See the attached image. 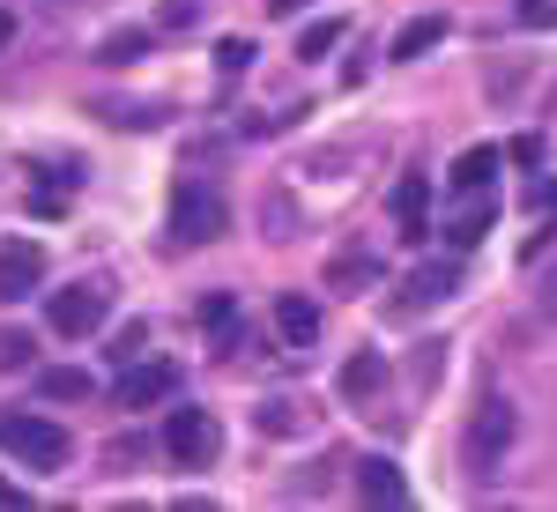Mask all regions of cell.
<instances>
[{
  "label": "cell",
  "mask_w": 557,
  "mask_h": 512,
  "mask_svg": "<svg viewBox=\"0 0 557 512\" xmlns=\"http://www.w3.org/2000/svg\"><path fill=\"white\" fill-rule=\"evenodd\" d=\"M0 446H8L23 469H67V453H75V438L52 424V416H30V409H8V416H0Z\"/></svg>",
  "instance_id": "1"
},
{
  "label": "cell",
  "mask_w": 557,
  "mask_h": 512,
  "mask_svg": "<svg viewBox=\"0 0 557 512\" xmlns=\"http://www.w3.org/2000/svg\"><path fill=\"white\" fill-rule=\"evenodd\" d=\"M223 230H231L223 193H215L209 178H178V186H172V238H178V246H215Z\"/></svg>",
  "instance_id": "2"
},
{
  "label": "cell",
  "mask_w": 557,
  "mask_h": 512,
  "mask_svg": "<svg viewBox=\"0 0 557 512\" xmlns=\"http://www.w3.org/2000/svg\"><path fill=\"white\" fill-rule=\"evenodd\" d=\"M513 430H520L513 401H483V409L469 416V438H461L469 475H491V469H498V461H506V446H513Z\"/></svg>",
  "instance_id": "3"
},
{
  "label": "cell",
  "mask_w": 557,
  "mask_h": 512,
  "mask_svg": "<svg viewBox=\"0 0 557 512\" xmlns=\"http://www.w3.org/2000/svg\"><path fill=\"white\" fill-rule=\"evenodd\" d=\"M104 312H112V298H104L97 283H75V290H60V298H52V312H45V320H52V335L83 341V335H97V327H104Z\"/></svg>",
  "instance_id": "4"
},
{
  "label": "cell",
  "mask_w": 557,
  "mask_h": 512,
  "mask_svg": "<svg viewBox=\"0 0 557 512\" xmlns=\"http://www.w3.org/2000/svg\"><path fill=\"white\" fill-rule=\"evenodd\" d=\"M164 446H172V461L201 469V461H215L223 430H215V416H209V409H172V424H164Z\"/></svg>",
  "instance_id": "5"
},
{
  "label": "cell",
  "mask_w": 557,
  "mask_h": 512,
  "mask_svg": "<svg viewBox=\"0 0 557 512\" xmlns=\"http://www.w3.org/2000/svg\"><path fill=\"white\" fill-rule=\"evenodd\" d=\"M491 223H498V193H491V186H475V193H461V209L446 215V246H454V253H469V246L491 238Z\"/></svg>",
  "instance_id": "6"
},
{
  "label": "cell",
  "mask_w": 557,
  "mask_h": 512,
  "mask_svg": "<svg viewBox=\"0 0 557 512\" xmlns=\"http://www.w3.org/2000/svg\"><path fill=\"white\" fill-rule=\"evenodd\" d=\"M38 283H45V246H30V238H8V246H0V304L30 298Z\"/></svg>",
  "instance_id": "7"
},
{
  "label": "cell",
  "mask_w": 557,
  "mask_h": 512,
  "mask_svg": "<svg viewBox=\"0 0 557 512\" xmlns=\"http://www.w3.org/2000/svg\"><path fill=\"white\" fill-rule=\"evenodd\" d=\"M178 394V364H141L134 357L127 379H120V409H157V401H172Z\"/></svg>",
  "instance_id": "8"
},
{
  "label": "cell",
  "mask_w": 557,
  "mask_h": 512,
  "mask_svg": "<svg viewBox=\"0 0 557 512\" xmlns=\"http://www.w3.org/2000/svg\"><path fill=\"white\" fill-rule=\"evenodd\" d=\"M380 275H386V260L372 253V246H349V253L327 260V290H343V298H364Z\"/></svg>",
  "instance_id": "9"
},
{
  "label": "cell",
  "mask_w": 557,
  "mask_h": 512,
  "mask_svg": "<svg viewBox=\"0 0 557 512\" xmlns=\"http://www.w3.org/2000/svg\"><path fill=\"white\" fill-rule=\"evenodd\" d=\"M431 186H424V171H409V178H394V223H401V246H424L431 238Z\"/></svg>",
  "instance_id": "10"
},
{
  "label": "cell",
  "mask_w": 557,
  "mask_h": 512,
  "mask_svg": "<svg viewBox=\"0 0 557 512\" xmlns=\"http://www.w3.org/2000/svg\"><path fill=\"white\" fill-rule=\"evenodd\" d=\"M275 335L290 341V349H312L320 341V304L305 298V290H283L275 298Z\"/></svg>",
  "instance_id": "11"
},
{
  "label": "cell",
  "mask_w": 557,
  "mask_h": 512,
  "mask_svg": "<svg viewBox=\"0 0 557 512\" xmlns=\"http://www.w3.org/2000/svg\"><path fill=\"white\" fill-rule=\"evenodd\" d=\"M401 290H409L401 304H446L454 290H461V260H424V267H417Z\"/></svg>",
  "instance_id": "12"
},
{
  "label": "cell",
  "mask_w": 557,
  "mask_h": 512,
  "mask_svg": "<svg viewBox=\"0 0 557 512\" xmlns=\"http://www.w3.org/2000/svg\"><path fill=\"white\" fill-rule=\"evenodd\" d=\"M357 498L364 505H409V475L394 461H357Z\"/></svg>",
  "instance_id": "13"
},
{
  "label": "cell",
  "mask_w": 557,
  "mask_h": 512,
  "mask_svg": "<svg viewBox=\"0 0 557 512\" xmlns=\"http://www.w3.org/2000/svg\"><path fill=\"white\" fill-rule=\"evenodd\" d=\"M498 164H506V149L475 141V149H461V157H454V171H446V186H454V193H475V186H491V178H498Z\"/></svg>",
  "instance_id": "14"
},
{
  "label": "cell",
  "mask_w": 557,
  "mask_h": 512,
  "mask_svg": "<svg viewBox=\"0 0 557 512\" xmlns=\"http://www.w3.org/2000/svg\"><path fill=\"white\" fill-rule=\"evenodd\" d=\"M335 386H343V401H372V394L386 386V357H380V349H357Z\"/></svg>",
  "instance_id": "15"
},
{
  "label": "cell",
  "mask_w": 557,
  "mask_h": 512,
  "mask_svg": "<svg viewBox=\"0 0 557 512\" xmlns=\"http://www.w3.org/2000/svg\"><path fill=\"white\" fill-rule=\"evenodd\" d=\"M431 45H446V15H409V23L394 30L386 52H394V60H424Z\"/></svg>",
  "instance_id": "16"
},
{
  "label": "cell",
  "mask_w": 557,
  "mask_h": 512,
  "mask_svg": "<svg viewBox=\"0 0 557 512\" xmlns=\"http://www.w3.org/2000/svg\"><path fill=\"white\" fill-rule=\"evenodd\" d=\"M89 386H97V379H89L83 364H52V372H38L45 401H89Z\"/></svg>",
  "instance_id": "17"
},
{
  "label": "cell",
  "mask_w": 557,
  "mask_h": 512,
  "mask_svg": "<svg viewBox=\"0 0 557 512\" xmlns=\"http://www.w3.org/2000/svg\"><path fill=\"white\" fill-rule=\"evenodd\" d=\"M343 38H349L343 15H320V23H305V30H298V60H320V52H335Z\"/></svg>",
  "instance_id": "18"
},
{
  "label": "cell",
  "mask_w": 557,
  "mask_h": 512,
  "mask_svg": "<svg viewBox=\"0 0 557 512\" xmlns=\"http://www.w3.org/2000/svg\"><path fill=\"white\" fill-rule=\"evenodd\" d=\"M201 327H209L223 349H238V335H231V327H238V304H231V290H209V298H201Z\"/></svg>",
  "instance_id": "19"
},
{
  "label": "cell",
  "mask_w": 557,
  "mask_h": 512,
  "mask_svg": "<svg viewBox=\"0 0 557 512\" xmlns=\"http://www.w3.org/2000/svg\"><path fill=\"white\" fill-rule=\"evenodd\" d=\"M141 52H149V30H112V38L97 45V60H104V67H134Z\"/></svg>",
  "instance_id": "20"
},
{
  "label": "cell",
  "mask_w": 557,
  "mask_h": 512,
  "mask_svg": "<svg viewBox=\"0 0 557 512\" xmlns=\"http://www.w3.org/2000/svg\"><path fill=\"white\" fill-rule=\"evenodd\" d=\"M268 238H275V246H290V238H298V201H290V193H268Z\"/></svg>",
  "instance_id": "21"
},
{
  "label": "cell",
  "mask_w": 557,
  "mask_h": 512,
  "mask_svg": "<svg viewBox=\"0 0 557 512\" xmlns=\"http://www.w3.org/2000/svg\"><path fill=\"white\" fill-rule=\"evenodd\" d=\"M215 67H223V75H246V67H253V38H223L215 45Z\"/></svg>",
  "instance_id": "22"
},
{
  "label": "cell",
  "mask_w": 557,
  "mask_h": 512,
  "mask_svg": "<svg viewBox=\"0 0 557 512\" xmlns=\"http://www.w3.org/2000/svg\"><path fill=\"white\" fill-rule=\"evenodd\" d=\"M141 349H149V327L134 320V327H120V335H112V364H134Z\"/></svg>",
  "instance_id": "23"
},
{
  "label": "cell",
  "mask_w": 557,
  "mask_h": 512,
  "mask_svg": "<svg viewBox=\"0 0 557 512\" xmlns=\"http://www.w3.org/2000/svg\"><path fill=\"white\" fill-rule=\"evenodd\" d=\"M30 357H38V341H30V335H0V372H23Z\"/></svg>",
  "instance_id": "24"
},
{
  "label": "cell",
  "mask_w": 557,
  "mask_h": 512,
  "mask_svg": "<svg viewBox=\"0 0 557 512\" xmlns=\"http://www.w3.org/2000/svg\"><path fill=\"white\" fill-rule=\"evenodd\" d=\"M104 120H112V127H157L149 104H104Z\"/></svg>",
  "instance_id": "25"
},
{
  "label": "cell",
  "mask_w": 557,
  "mask_h": 512,
  "mask_svg": "<svg viewBox=\"0 0 557 512\" xmlns=\"http://www.w3.org/2000/svg\"><path fill=\"white\" fill-rule=\"evenodd\" d=\"M520 23L528 30H557V0H520Z\"/></svg>",
  "instance_id": "26"
},
{
  "label": "cell",
  "mask_w": 557,
  "mask_h": 512,
  "mask_svg": "<svg viewBox=\"0 0 557 512\" xmlns=\"http://www.w3.org/2000/svg\"><path fill=\"white\" fill-rule=\"evenodd\" d=\"M194 15H201V0H164V8H157V23H164V30H186Z\"/></svg>",
  "instance_id": "27"
},
{
  "label": "cell",
  "mask_w": 557,
  "mask_h": 512,
  "mask_svg": "<svg viewBox=\"0 0 557 512\" xmlns=\"http://www.w3.org/2000/svg\"><path fill=\"white\" fill-rule=\"evenodd\" d=\"M260 430H275V438H290V430H298V416H290V401H268V409H260Z\"/></svg>",
  "instance_id": "28"
},
{
  "label": "cell",
  "mask_w": 557,
  "mask_h": 512,
  "mask_svg": "<svg viewBox=\"0 0 557 512\" xmlns=\"http://www.w3.org/2000/svg\"><path fill=\"white\" fill-rule=\"evenodd\" d=\"M528 209H535V215H557V178H535V186H528Z\"/></svg>",
  "instance_id": "29"
},
{
  "label": "cell",
  "mask_w": 557,
  "mask_h": 512,
  "mask_svg": "<svg viewBox=\"0 0 557 512\" xmlns=\"http://www.w3.org/2000/svg\"><path fill=\"white\" fill-rule=\"evenodd\" d=\"M438 372H446V357H438V341H431V349H417V379H424V386H438Z\"/></svg>",
  "instance_id": "30"
},
{
  "label": "cell",
  "mask_w": 557,
  "mask_h": 512,
  "mask_svg": "<svg viewBox=\"0 0 557 512\" xmlns=\"http://www.w3.org/2000/svg\"><path fill=\"white\" fill-rule=\"evenodd\" d=\"M506 157H513V164H543V134H520Z\"/></svg>",
  "instance_id": "31"
},
{
  "label": "cell",
  "mask_w": 557,
  "mask_h": 512,
  "mask_svg": "<svg viewBox=\"0 0 557 512\" xmlns=\"http://www.w3.org/2000/svg\"><path fill=\"white\" fill-rule=\"evenodd\" d=\"M535 304H543V320H557V260H550V275H543V290H535Z\"/></svg>",
  "instance_id": "32"
},
{
  "label": "cell",
  "mask_w": 557,
  "mask_h": 512,
  "mask_svg": "<svg viewBox=\"0 0 557 512\" xmlns=\"http://www.w3.org/2000/svg\"><path fill=\"white\" fill-rule=\"evenodd\" d=\"M0 505H30V498H23V490H15V483L0 475Z\"/></svg>",
  "instance_id": "33"
},
{
  "label": "cell",
  "mask_w": 557,
  "mask_h": 512,
  "mask_svg": "<svg viewBox=\"0 0 557 512\" xmlns=\"http://www.w3.org/2000/svg\"><path fill=\"white\" fill-rule=\"evenodd\" d=\"M0 45H15V15L8 8H0Z\"/></svg>",
  "instance_id": "34"
},
{
  "label": "cell",
  "mask_w": 557,
  "mask_h": 512,
  "mask_svg": "<svg viewBox=\"0 0 557 512\" xmlns=\"http://www.w3.org/2000/svg\"><path fill=\"white\" fill-rule=\"evenodd\" d=\"M268 8H275V15H298V8H305V0H268Z\"/></svg>",
  "instance_id": "35"
}]
</instances>
